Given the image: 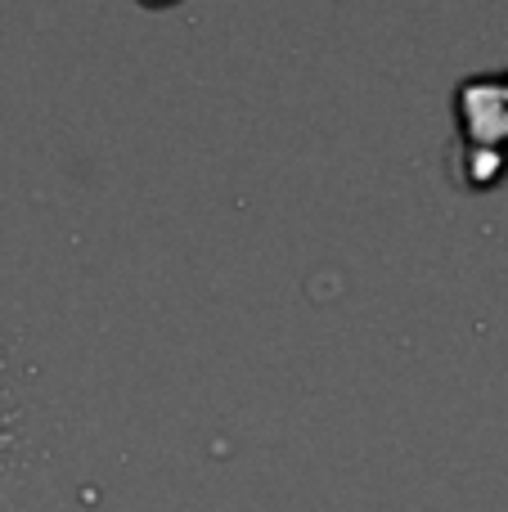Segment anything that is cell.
Listing matches in <instances>:
<instances>
[{"mask_svg": "<svg viewBox=\"0 0 508 512\" xmlns=\"http://www.w3.org/2000/svg\"><path fill=\"white\" fill-rule=\"evenodd\" d=\"M149 5H167V0H149Z\"/></svg>", "mask_w": 508, "mask_h": 512, "instance_id": "cell-1", "label": "cell"}]
</instances>
